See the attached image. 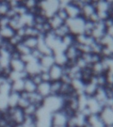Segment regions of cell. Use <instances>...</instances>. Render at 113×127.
Returning a JSON list of instances; mask_svg holds the SVG:
<instances>
[{"label": "cell", "instance_id": "cell-3", "mask_svg": "<svg viewBox=\"0 0 113 127\" xmlns=\"http://www.w3.org/2000/svg\"><path fill=\"white\" fill-rule=\"evenodd\" d=\"M68 119L69 117L65 114L62 109L59 111L54 112L52 114V127H67Z\"/></svg>", "mask_w": 113, "mask_h": 127}, {"label": "cell", "instance_id": "cell-16", "mask_svg": "<svg viewBox=\"0 0 113 127\" xmlns=\"http://www.w3.org/2000/svg\"><path fill=\"white\" fill-rule=\"evenodd\" d=\"M54 62L55 64L61 66V67H64L67 63V60L66 56H65L64 52H56L54 53Z\"/></svg>", "mask_w": 113, "mask_h": 127}, {"label": "cell", "instance_id": "cell-4", "mask_svg": "<svg viewBox=\"0 0 113 127\" xmlns=\"http://www.w3.org/2000/svg\"><path fill=\"white\" fill-rule=\"evenodd\" d=\"M99 116L105 126L113 125V107H104Z\"/></svg>", "mask_w": 113, "mask_h": 127}, {"label": "cell", "instance_id": "cell-2", "mask_svg": "<svg viewBox=\"0 0 113 127\" xmlns=\"http://www.w3.org/2000/svg\"><path fill=\"white\" fill-rule=\"evenodd\" d=\"M85 21L86 20L81 16L75 19L68 18L65 21V23L69 28V32L73 35L77 36L84 33Z\"/></svg>", "mask_w": 113, "mask_h": 127}, {"label": "cell", "instance_id": "cell-17", "mask_svg": "<svg viewBox=\"0 0 113 127\" xmlns=\"http://www.w3.org/2000/svg\"><path fill=\"white\" fill-rule=\"evenodd\" d=\"M87 123L91 125L92 127H104L102 121L99 118V115H90L87 118Z\"/></svg>", "mask_w": 113, "mask_h": 127}, {"label": "cell", "instance_id": "cell-9", "mask_svg": "<svg viewBox=\"0 0 113 127\" xmlns=\"http://www.w3.org/2000/svg\"><path fill=\"white\" fill-rule=\"evenodd\" d=\"M48 73L51 81H59L63 74V67L57 64H54L48 70Z\"/></svg>", "mask_w": 113, "mask_h": 127}, {"label": "cell", "instance_id": "cell-23", "mask_svg": "<svg viewBox=\"0 0 113 127\" xmlns=\"http://www.w3.org/2000/svg\"><path fill=\"white\" fill-rule=\"evenodd\" d=\"M54 33L55 34L57 37L59 38H63V36L67 34L70 33L69 32V28L67 27V25L64 23L59 27V28H57L56 30H54L53 31Z\"/></svg>", "mask_w": 113, "mask_h": 127}, {"label": "cell", "instance_id": "cell-1", "mask_svg": "<svg viewBox=\"0 0 113 127\" xmlns=\"http://www.w3.org/2000/svg\"><path fill=\"white\" fill-rule=\"evenodd\" d=\"M42 106L52 114L61 110L64 106L63 97L60 95H50L45 97L42 102Z\"/></svg>", "mask_w": 113, "mask_h": 127}, {"label": "cell", "instance_id": "cell-12", "mask_svg": "<svg viewBox=\"0 0 113 127\" xmlns=\"http://www.w3.org/2000/svg\"><path fill=\"white\" fill-rule=\"evenodd\" d=\"M36 93H38L40 96L45 97L51 95L50 91V82H42L40 84L37 85L36 87Z\"/></svg>", "mask_w": 113, "mask_h": 127}, {"label": "cell", "instance_id": "cell-21", "mask_svg": "<svg viewBox=\"0 0 113 127\" xmlns=\"http://www.w3.org/2000/svg\"><path fill=\"white\" fill-rule=\"evenodd\" d=\"M38 42V38L33 37V36H26L23 39L22 42L32 50L37 48Z\"/></svg>", "mask_w": 113, "mask_h": 127}, {"label": "cell", "instance_id": "cell-19", "mask_svg": "<svg viewBox=\"0 0 113 127\" xmlns=\"http://www.w3.org/2000/svg\"><path fill=\"white\" fill-rule=\"evenodd\" d=\"M43 100V97L40 96L38 93H36V91L29 93V95H28V101H29L30 103L33 104V105L37 106L38 107L42 105Z\"/></svg>", "mask_w": 113, "mask_h": 127}, {"label": "cell", "instance_id": "cell-25", "mask_svg": "<svg viewBox=\"0 0 113 127\" xmlns=\"http://www.w3.org/2000/svg\"><path fill=\"white\" fill-rule=\"evenodd\" d=\"M21 126L22 127H36L35 116H25Z\"/></svg>", "mask_w": 113, "mask_h": 127}, {"label": "cell", "instance_id": "cell-26", "mask_svg": "<svg viewBox=\"0 0 113 127\" xmlns=\"http://www.w3.org/2000/svg\"><path fill=\"white\" fill-rule=\"evenodd\" d=\"M61 40L63 44L66 48L75 44V36L71 34V33H69L66 34V35H65L63 38H61Z\"/></svg>", "mask_w": 113, "mask_h": 127}, {"label": "cell", "instance_id": "cell-5", "mask_svg": "<svg viewBox=\"0 0 113 127\" xmlns=\"http://www.w3.org/2000/svg\"><path fill=\"white\" fill-rule=\"evenodd\" d=\"M25 71L28 73V76L38 74L41 72V67L39 62L33 59L25 64Z\"/></svg>", "mask_w": 113, "mask_h": 127}, {"label": "cell", "instance_id": "cell-37", "mask_svg": "<svg viewBox=\"0 0 113 127\" xmlns=\"http://www.w3.org/2000/svg\"><path fill=\"white\" fill-rule=\"evenodd\" d=\"M104 127H113V125H110V126H105Z\"/></svg>", "mask_w": 113, "mask_h": 127}, {"label": "cell", "instance_id": "cell-20", "mask_svg": "<svg viewBox=\"0 0 113 127\" xmlns=\"http://www.w3.org/2000/svg\"><path fill=\"white\" fill-rule=\"evenodd\" d=\"M20 99V93L11 91L8 95V105L9 108L17 107L18 103Z\"/></svg>", "mask_w": 113, "mask_h": 127}, {"label": "cell", "instance_id": "cell-22", "mask_svg": "<svg viewBox=\"0 0 113 127\" xmlns=\"http://www.w3.org/2000/svg\"><path fill=\"white\" fill-rule=\"evenodd\" d=\"M24 85L25 79H19L13 81L11 83V91L19 93H21L24 91Z\"/></svg>", "mask_w": 113, "mask_h": 127}, {"label": "cell", "instance_id": "cell-10", "mask_svg": "<svg viewBox=\"0 0 113 127\" xmlns=\"http://www.w3.org/2000/svg\"><path fill=\"white\" fill-rule=\"evenodd\" d=\"M9 67L12 71L21 73L25 70V64L22 60L21 58L11 59Z\"/></svg>", "mask_w": 113, "mask_h": 127}, {"label": "cell", "instance_id": "cell-24", "mask_svg": "<svg viewBox=\"0 0 113 127\" xmlns=\"http://www.w3.org/2000/svg\"><path fill=\"white\" fill-rule=\"evenodd\" d=\"M37 86L34 84L33 81L30 77H28L25 79V85H24V91L28 93H33L36 91Z\"/></svg>", "mask_w": 113, "mask_h": 127}, {"label": "cell", "instance_id": "cell-36", "mask_svg": "<svg viewBox=\"0 0 113 127\" xmlns=\"http://www.w3.org/2000/svg\"><path fill=\"white\" fill-rule=\"evenodd\" d=\"M13 127H22V126L21 125H14Z\"/></svg>", "mask_w": 113, "mask_h": 127}, {"label": "cell", "instance_id": "cell-33", "mask_svg": "<svg viewBox=\"0 0 113 127\" xmlns=\"http://www.w3.org/2000/svg\"><path fill=\"white\" fill-rule=\"evenodd\" d=\"M56 15H57L64 22L68 19L67 15V13H66V12H65L64 9H61V8H59V9L57 10V11L56 12Z\"/></svg>", "mask_w": 113, "mask_h": 127}, {"label": "cell", "instance_id": "cell-8", "mask_svg": "<svg viewBox=\"0 0 113 127\" xmlns=\"http://www.w3.org/2000/svg\"><path fill=\"white\" fill-rule=\"evenodd\" d=\"M64 9L69 19H75L81 17V9L75 5L71 1H69V3L65 6Z\"/></svg>", "mask_w": 113, "mask_h": 127}, {"label": "cell", "instance_id": "cell-28", "mask_svg": "<svg viewBox=\"0 0 113 127\" xmlns=\"http://www.w3.org/2000/svg\"><path fill=\"white\" fill-rule=\"evenodd\" d=\"M61 86V82L60 81H51L50 82V91H51V95H59Z\"/></svg>", "mask_w": 113, "mask_h": 127}, {"label": "cell", "instance_id": "cell-32", "mask_svg": "<svg viewBox=\"0 0 113 127\" xmlns=\"http://www.w3.org/2000/svg\"><path fill=\"white\" fill-rule=\"evenodd\" d=\"M30 104V102L28 101V99H26V98H23V97H21L20 96L19 101V103H18L17 107L21 109L22 110H23L27 107L28 105Z\"/></svg>", "mask_w": 113, "mask_h": 127}, {"label": "cell", "instance_id": "cell-30", "mask_svg": "<svg viewBox=\"0 0 113 127\" xmlns=\"http://www.w3.org/2000/svg\"><path fill=\"white\" fill-rule=\"evenodd\" d=\"M38 108V107L37 106L30 103L25 109H23L25 116H35Z\"/></svg>", "mask_w": 113, "mask_h": 127}, {"label": "cell", "instance_id": "cell-35", "mask_svg": "<svg viewBox=\"0 0 113 127\" xmlns=\"http://www.w3.org/2000/svg\"><path fill=\"white\" fill-rule=\"evenodd\" d=\"M9 19L6 16H0V28L5 27L9 26Z\"/></svg>", "mask_w": 113, "mask_h": 127}, {"label": "cell", "instance_id": "cell-15", "mask_svg": "<svg viewBox=\"0 0 113 127\" xmlns=\"http://www.w3.org/2000/svg\"><path fill=\"white\" fill-rule=\"evenodd\" d=\"M15 34V31L9 26L0 28V37L3 40H8Z\"/></svg>", "mask_w": 113, "mask_h": 127}, {"label": "cell", "instance_id": "cell-18", "mask_svg": "<svg viewBox=\"0 0 113 127\" xmlns=\"http://www.w3.org/2000/svg\"><path fill=\"white\" fill-rule=\"evenodd\" d=\"M48 23L50 24V25L51 27L52 31L56 30L57 28H59L61 25H62L65 22L62 21L58 16L55 14L53 16H52L51 17L47 19Z\"/></svg>", "mask_w": 113, "mask_h": 127}, {"label": "cell", "instance_id": "cell-29", "mask_svg": "<svg viewBox=\"0 0 113 127\" xmlns=\"http://www.w3.org/2000/svg\"><path fill=\"white\" fill-rule=\"evenodd\" d=\"M8 95L0 94V111H1L3 113H5L9 109Z\"/></svg>", "mask_w": 113, "mask_h": 127}, {"label": "cell", "instance_id": "cell-34", "mask_svg": "<svg viewBox=\"0 0 113 127\" xmlns=\"http://www.w3.org/2000/svg\"><path fill=\"white\" fill-rule=\"evenodd\" d=\"M30 79H32V81H33L34 84H35L36 86L38 85L39 84L42 82V80L41 76H40V73H38V74H35V75H32V76H30Z\"/></svg>", "mask_w": 113, "mask_h": 127}, {"label": "cell", "instance_id": "cell-7", "mask_svg": "<svg viewBox=\"0 0 113 127\" xmlns=\"http://www.w3.org/2000/svg\"><path fill=\"white\" fill-rule=\"evenodd\" d=\"M87 108L89 109L91 115H99L103 107L94 97H91L88 98Z\"/></svg>", "mask_w": 113, "mask_h": 127}, {"label": "cell", "instance_id": "cell-27", "mask_svg": "<svg viewBox=\"0 0 113 127\" xmlns=\"http://www.w3.org/2000/svg\"><path fill=\"white\" fill-rule=\"evenodd\" d=\"M15 50L18 53H19L21 56H22L28 55L31 52V50H30L27 46H26L22 42L16 46Z\"/></svg>", "mask_w": 113, "mask_h": 127}, {"label": "cell", "instance_id": "cell-6", "mask_svg": "<svg viewBox=\"0 0 113 127\" xmlns=\"http://www.w3.org/2000/svg\"><path fill=\"white\" fill-rule=\"evenodd\" d=\"M38 62L41 67V72L48 71L54 64H55L53 55L42 56Z\"/></svg>", "mask_w": 113, "mask_h": 127}, {"label": "cell", "instance_id": "cell-13", "mask_svg": "<svg viewBox=\"0 0 113 127\" xmlns=\"http://www.w3.org/2000/svg\"><path fill=\"white\" fill-rule=\"evenodd\" d=\"M95 12V7L91 4V1H87L83 7L81 9V16L85 20H87Z\"/></svg>", "mask_w": 113, "mask_h": 127}, {"label": "cell", "instance_id": "cell-14", "mask_svg": "<svg viewBox=\"0 0 113 127\" xmlns=\"http://www.w3.org/2000/svg\"><path fill=\"white\" fill-rule=\"evenodd\" d=\"M98 86L95 82L93 81H89L88 83H85L84 89H83V93L88 97H93L95 95V92L97 91Z\"/></svg>", "mask_w": 113, "mask_h": 127}, {"label": "cell", "instance_id": "cell-11", "mask_svg": "<svg viewBox=\"0 0 113 127\" xmlns=\"http://www.w3.org/2000/svg\"><path fill=\"white\" fill-rule=\"evenodd\" d=\"M67 60L69 61H75V60L80 57L81 53L78 50L75 45L67 47L64 52Z\"/></svg>", "mask_w": 113, "mask_h": 127}, {"label": "cell", "instance_id": "cell-31", "mask_svg": "<svg viewBox=\"0 0 113 127\" xmlns=\"http://www.w3.org/2000/svg\"><path fill=\"white\" fill-rule=\"evenodd\" d=\"M38 1H34V0H29V1H22V4L28 9V11L31 9L32 8L35 7L37 5Z\"/></svg>", "mask_w": 113, "mask_h": 127}]
</instances>
